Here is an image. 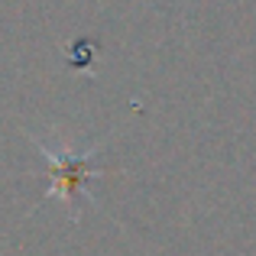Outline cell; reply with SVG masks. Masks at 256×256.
I'll use <instances>...</instances> for the list:
<instances>
[{
	"label": "cell",
	"instance_id": "1",
	"mask_svg": "<svg viewBox=\"0 0 256 256\" xmlns=\"http://www.w3.org/2000/svg\"><path fill=\"white\" fill-rule=\"evenodd\" d=\"M39 143V140H36ZM39 152L46 156V162H49V172H52V188H49V198H62L65 204H72V201L78 198V192L84 188L88 178H94L91 169V156L98 150H88V152H56L52 146L39 143Z\"/></svg>",
	"mask_w": 256,
	"mask_h": 256
}]
</instances>
